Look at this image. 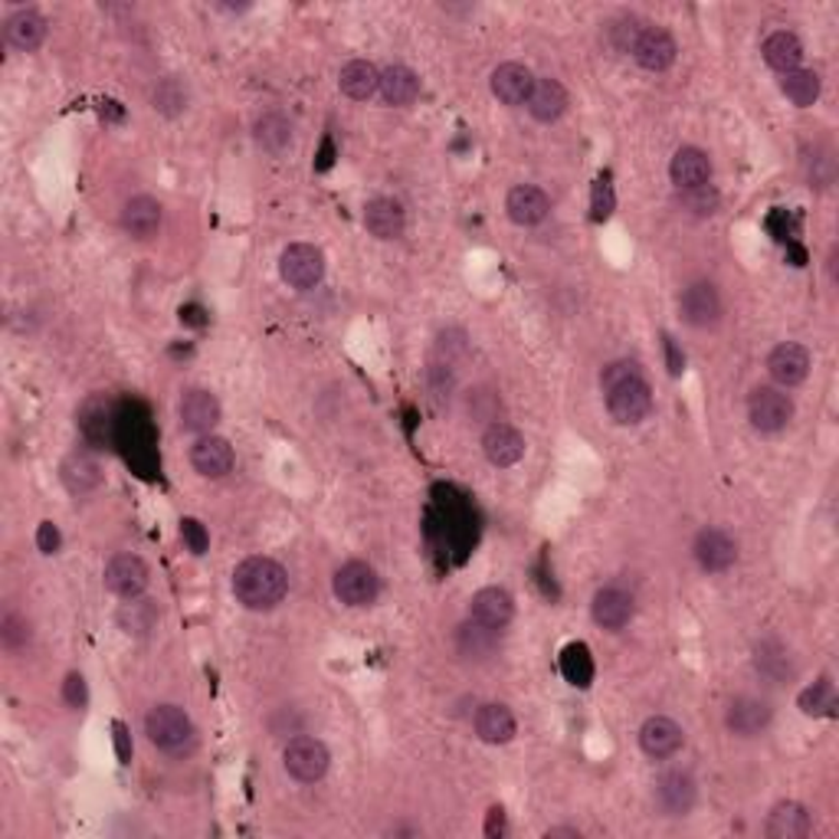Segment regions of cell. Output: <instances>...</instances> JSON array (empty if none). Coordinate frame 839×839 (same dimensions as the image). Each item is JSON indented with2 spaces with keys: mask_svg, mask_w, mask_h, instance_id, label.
Segmentation results:
<instances>
[{
  "mask_svg": "<svg viewBox=\"0 0 839 839\" xmlns=\"http://www.w3.org/2000/svg\"><path fill=\"white\" fill-rule=\"evenodd\" d=\"M679 312H682V322L692 325V328H715L721 322V295L712 282L698 279V282H689L679 295Z\"/></svg>",
  "mask_w": 839,
  "mask_h": 839,
  "instance_id": "obj_9",
  "label": "cell"
},
{
  "mask_svg": "<svg viewBox=\"0 0 839 839\" xmlns=\"http://www.w3.org/2000/svg\"><path fill=\"white\" fill-rule=\"evenodd\" d=\"M63 482L72 495H89L102 485V466L89 452H72L63 462Z\"/></svg>",
  "mask_w": 839,
  "mask_h": 839,
  "instance_id": "obj_33",
  "label": "cell"
},
{
  "mask_svg": "<svg viewBox=\"0 0 839 839\" xmlns=\"http://www.w3.org/2000/svg\"><path fill=\"white\" fill-rule=\"evenodd\" d=\"M489 86H492V96H495L502 105H512V109H515V105H525V102H528L532 86H535V76H532V69H528L525 63H502V66H495Z\"/></svg>",
  "mask_w": 839,
  "mask_h": 839,
  "instance_id": "obj_23",
  "label": "cell"
},
{
  "mask_svg": "<svg viewBox=\"0 0 839 839\" xmlns=\"http://www.w3.org/2000/svg\"><path fill=\"white\" fill-rule=\"evenodd\" d=\"M181 541L188 545V551L191 555H208V548H210V535H208V528L198 522V518H184L181 522Z\"/></svg>",
  "mask_w": 839,
  "mask_h": 839,
  "instance_id": "obj_46",
  "label": "cell"
},
{
  "mask_svg": "<svg viewBox=\"0 0 839 839\" xmlns=\"http://www.w3.org/2000/svg\"><path fill=\"white\" fill-rule=\"evenodd\" d=\"M685 745V731L675 718L669 715H649L642 725H639V748L646 758L652 761H665L672 754H679Z\"/></svg>",
  "mask_w": 839,
  "mask_h": 839,
  "instance_id": "obj_10",
  "label": "cell"
},
{
  "mask_svg": "<svg viewBox=\"0 0 839 839\" xmlns=\"http://www.w3.org/2000/svg\"><path fill=\"white\" fill-rule=\"evenodd\" d=\"M754 665H758V672L768 675V679H784V675L794 672L791 652H787L778 639H761V642L754 646Z\"/></svg>",
  "mask_w": 839,
  "mask_h": 839,
  "instance_id": "obj_41",
  "label": "cell"
},
{
  "mask_svg": "<svg viewBox=\"0 0 839 839\" xmlns=\"http://www.w3.org/2000/svg\"><path fill=\"white\" fill-rule=\"evenodd\" d=\"M112 741H115V754H119V761L122 764H132V731H128V725L125 721H112Z\"/></svg>",
  "mask_w": 839,
  "mask_h": 839,
  "instance_id": "obj_51",
  "label": "cell"
},
{
  "mask_svg": "<svg viewBox=\"0 0 839 839\" xmlns=\"http://www.w3.org/2000/svg\"><path fill=\"white\" fill-rule=\"evenodd\" d=\"M669 178L679 191H692V188H705L712 181V158L695 148V145H685L672 155L669 161Z\"/></svg>",
  "mask_w": 839,
  "mask_h": 839,
  "instance_id": "obj_24",
  "label": "cell"
},
{
  "mask_svg": "<svg viewBox=\"0 0 839 839\" xmlns=\"http://www.w3.org/2000/svg\"><path fill=\"white\" fill-rule=\"evenodd\" d=\"M512 617H515V601L505 588H482L469 601V620H476L482 627L502 633L512 624Z\"/></svg>",
  "mask_w": 839,
  "mask_h": 839,
  "instance_id": "obj_18",
  "label": "cell"
},
{
  "mask_svg": "<svg viewBox=\"0 0 839 839\" xmlns=\"http://www.w3.org/2000/svg\"><path fill=\"white\" fill-rule=\"evenodd\" d=\"M761 56H764V63H768L774 72L787 76V72H794V69L804 66V43H801V36L791 33V30H774V33H768V40L761 43Z\"/></svg>",
  "mask_w": 839,
  "mask_h": 839,
  "instance_id": "obj_29",
  "label": "cell"
},
{
  "mask_svg": "<svg viewBox=\"0 0 839 839\" xmlns=\"http://www.w3.org/2000/svg\"><path fill=\"white\" fill-rule=\"evenodd\" d=\"M505 213L518 226H538L551 213V198L535 184H518L505 198Z\"/></svg>",
  "mask_w": 839,
  "mask_h": 839,
  "instance_id": "obj_27",
  "label": "cell"
},
{
  "mask_svg": "<svg viewBox=\"0 0 839 839\" xmlns=\"http://www.w3.org/2000/svg\"><path fill=\"white\" fill-rule=\"evenodd\" d=\"M152 105H155V112H161V115H168V119L181 115V112L188 109V89H184V82H181L178 76L158 79V86L152 89Z\"/></svg>",
  "mask_w": 839,
  "mask_h": 839,
  "instance_id": "obj_42",
  "label": "cell"
},
{
  "mask_svg": "<svg viewBox=\"0 0 839 839\" xmlns=\"http://www.w3.org/2000/svg\"><path fill=\"white\" fill-rule=\"evenodd\" d=\"M279 276L289 289H315L325 279V253L312 243H289L279 256Z\"/></svg>",
  "mask_w": 839,
  "mask_h": 839,
  "instance_id": "obj_4",
  "label": "cell"
},
{
  "mask_svg": "<svg viewBox=\"0 0 839 839\" xmlns=\"http://www.w3.org/2000/svg\"><path fill=\"white\" fill-rule=\"evenodd\" d=\"M158 607H155V601H148V597H135V601H125L122 604V611H119V627L125 629L128 636H148L152 629L158 627Z\"/></svg>",
  "mask_w": 839,
  "mask_h": 839,
  "instance_id": "obj_39",
  "label": "cell"
},
{
  "mask_svg": "<svg viewBox=\"0 0 839 839\" xmlns=\"http://www.w3.org/2000/svg\"><path fill=\"white\" fill-rule=\"evenodd\" d=\"M499 646V629L482 627L476 620H466L462 627L456 629V649L466 656V659H485L492 656Z\"/></svg>",
  "mask_w": 839,
  "mask_h": 839,
  "instance_id": "obj_38",
  "label": "cell"
},
{
  "mask_svg": "<svg viewBox=\"0 0 839 839\" xmlns=\"http://www.w3.org/2000/svg\"><path fill=\"white\" fill-rule=\"evenodd\" d=\"M748 419L758 433H781L794 419V401L787 391L761 384L748 398Z\"/></svg>",
  "mask_w": 839,
  "mask_h": 839,
  "instance_id": "obj_7",
  "label": "cell"
},
{
  "mask_svg": "<svg viewBox=\"0 0 839 839\" xmlns=\"http://www.w3.org/2000/svg\"><path fill=\"white\" fill-rule=\"evenodd\" d=\"M178 423H181L184 433H194V436L213 433V426L220 423V401H216V394H210L204 388L184 391L181 404H178Z\"/></svg>",
  "mask_w": 839,
  "mask_h": 839,
  "instance_id": "obj_16",
  "label": "cell"
},
{
  "mask_svg": "<svg viewBox=\"0 0 839 839\" xmlns=\"http://www.w3.org/2000/svg\"><path fill=\"white\" fill-rule=\"evenodd\" d=\"M662 345H665V365H669V374H672V378H679V374L685 371V358H682V351L675 348L672 335H662Z\"/></svg>",
  "mask_w": 839,
  "mask_h": 839,
  "instance_id": "obj_53",
  "label": "cell"
},
{
  "mask_svg": "<svg viewBox=\"0 0 839 839\" xmlns=\"http://www.w3.org/2000/svg\"><path fill=\"white\" fill-rule=\"evenodd\" d=\"M561 675L574 689H588L594 682V656L588 642H568L561 649Z\"/></svg>",
  "mask_w": 839,
  "mask_h": 839,
  "instance_id": "obj_37",
  "label": "cell"
},
{
  "mask_svg": "<svg viewBox=\"0 0 839 839\" xmlns=\"http://www.w3.org/2000/svg\"><path fill=\"white\" fill-rule=\"evenodd\" d=\"M545 837H571V839H581V830H574V827H551Z\"/></svg>",
  "mask_w": 839,
  "mask_h": 839,
  "instance_id": "obj_54",
  "label": "cell"
},
{
  "mask_svg": "<svg viewBox=\"0 0 839 839\" xmlns=\"http://www.w3.org/2000/svg\"><path fill=\"white\" fill-rule=\"evenodd\" d=\"M814 830V817L804 804L797 801H781L774 804V810L768 814L764 834L771 839H804Z\"/></svg>",
  "mask_w": 839,
  "mask_h": 839,
  "instance_id": "obj_26",
  "label": "cell"
},
{
  "mask_svg": "<svg viewBox=\"0 0 839 839\" xmlns=\"http://www.w3.org/2000/svg\"><path fill=\"white\" fill-rule=\"evenodd\" d=\"M191 466L198 476L204 479H223L233 472L236 466V456H233V446L216 436V433H208V436H198V443L191 446Z\"/></svg>",
  "mask_w": 839,
  "mask_h": 839,
  "instance_id": "obj_19",
  "label": "cell"
},
{
  "mask_svg": "<svg viewBox=\"0 0 839 839\" xmlns=\"http://www.w3.org/2000/svg\"><path fill=\"white\" fill-rule=\"evenodd\" d=\"M46 33H49V23L40 10L33 7H20L13 10L7 20H3V36L13 49L20 53H36L43 43H46Z\"/></svg>",
  "mask_w": 839,
  "mask_h": 839,
  "instance_id": "obj_17",
  "label": "cell"
},
{
  "mask_svg": "<svg viewBox=\"0 0 839 839\" xmlns=\"http://www.w3.org/2000/svg\"><path fill=\"white\" fill-rule=\"evenodd\" d=\"M768 374L771 381L787 391V388H801L810 374V351L797 342H781L778 348H771L768 355Z\"/></svg>",
  "mask_w": 839,
  "mask_h": 839,
  "instance_id": "obj_11",
  "label": "cell"
},
{
  "mask_svg": "<svg viewBox=\"0 0 839 839\" xmlns=\"http://www.w3.org/2000/svg\"><path fill=\"white\" fill-rule=\"evenodd\" d=\"M604 401H607V414L620 426H636L652 414V388L646 384L642 374H633L627 381L607 388Z\"/></svg>",
  "mask_w": 839,
  "mask_h": 839,
  "instance_id": "obj_6",
  "label": "cell"
},
{
  "mask_svg": "<svg viewBox=\"0 0 839 839\" xmlns=\"http://www.w3.org/2000/svg\"><path fill=\"white\" fill-rule=\"evenodd\" d=\"M679 204L689 210V213H695V216H712L718 204H721V198H718V191L715 188H692V191H679Z\"/></svg>",
  "mask_w": 839,
  "mask_h": 839,
  "instance_id": "obj_44",
  "label": "cell"
},
{
  "mask_svg": "<svg viewBox=\"0 0 839 839\" xmlns=\"http://www.w3.org/2000/svg\"><path fill=\"white\" fill-rule=\"evenodd\" d=\"M102 578H105V588H109L115 597L135 601V597H145V591H148V584H152V568H148L138 555L122 551V555L109 558Z\"/></svg>",
  "mask_w": 839,
  "mask_h": 839,
  "instance_id": "obj_8",
  "label": "cell"
},
{
  "mask_svg": "<svg viewBox=\"0 0 839 839\" xmlns=\"http://www.w3.org/2000/svg\"><path fill=\"white\" fill-rule=\"evenodd\" d=\"M797 708H801L807 718L834 715V708H837V689H834V682L824 675V679H817L814 685H807V689L797 695Z\"/></svg>",
  "mask_w": 839,
  "mask_h": 839,
  "instance_id": "obj_40",
  "label": "cell"
},
{
  "mask_svg": "<svg viewBox=\"0 0 839 839\" xmlns=\"http://www.w3.org/2000/svg\"><path fill=\"white\" fill-rule=\"evenodd\" d=\"M482 452L492 466L508 469L515 462H522L525 456V436L512 426V423H489L482 433Z\"/></svg>",
  "mask_w": 839,
  "mask_h": 839,
  "instance_id": "obj_20",
  "label": "cell"
},
{
  "mask_svg": "<svg viewBox=\"0 0 839 839\" xmlns=\"http://www.w3.org/2000/svg\"><path fill=\"white\" fill-rule=\"evenodd\" d=\"M63 702H66L69 708H76V712L89 705V685H86L82 672H69V675H66V682H63Z\"/></svg>",
  "mask_w": 839,
  "mask_h": 839,
  "instance_id": "obj_47",
  "label": "cell"
},
{
  "mask_svg": "<svg viewBox=\"0 0 839 839\" xmlns=\"http://www.w3.org/2000/svg\"><path fill=\"white\" fill-rule=\"evenodd\" d=\"M774 718V708L764 698L754 695H738L728 708H725V728L735 738H758Z\"/></svg>",
  "mask_w": 839,
  "mask_h": 839,
  "instance_id": "obj_14",
  "label": "cell"
},
{
  "mask_svg": "<svg viewBox=\"0 0 839 839\" xmlns=\"http://www.w3.org/2000/svg\"><path fill=\"white\" fill-rule=\"evenodd\" d=\"M378 92H381V99H384L388 105L404 109V105L417 102L419 76L411 69V66L394 63V66L381 69V89H378Z\"/></svg>",
  "mask_w": 839,
  "mask_h": 839,
  "instance_id": "obj_32",
  "label": "cell"
},
{
  "mask_svg": "<svg viewBox=\"0 0 839 839\" xmlns=\"http://www.w3.org/2000/svg\"><path fill=\"white\" fill-rule=\"evenodd\" d=\"M289 594V574L279 561L253 555L246 561L236 564L233 571V597L253 611V614H266L276 611Z\"/></svg>",
  "mask_w": 839,
  "mask_h": 839,
  "instance_id": "obj_1",
  "label": "cell"
},
{
  "mask_svg": "<svg viewBox=\"0 0 839 839\" xmlns=\"http://www.w3.org/2000/svg\"><path fill=\"white\" fill-rule=\"evenodd\" d=\"M332 591L345 607H371L381 597V578L368 561H345L332 578Z\"/></svg>",
  "mask_w": 839,
  "mask_h": 839,
  "instance_id": "obj_5",
  "label": "cell"
},
{
  "mask_svg": "<svg viewBox=\"0 0 839 839\" xmlns=\"http://www.w3.org/2000/svg\"><path fill=\"white\" fill-rule=\"evenodd\" d=\"M633 59L646 69V72H665L675 56H679V46L672 40V33L665 26H646L639 30L636 43H633Z\"/></svg>",
  "mask_w": 839,
  "mask_h": 839,
  "instance_id": "obj_12",
  "label": "cell"
},
{
  "mask_svg": "<svg viewBox=\"0 0 839 839\" xmlns=\"http://www.w3.org/2000/svg\"><path fill=\"white\" fill-rule=\"evenodd\" d=\"M633 374H642V368L636 365V361H611L604 371H601V388L607 391V388H614V384H620V381H627Z\"/></svg>",
  "mask_w": 839,
  "mask_h": 839,
  "instance_id": "obj_49",
  "label": "cell"
},
{
  "mask_svg": "<svg viewBox=\"0 0 839 839\" xmlns=\"http://www.w3.org/2000/svg\"><path fill=\"white\" fill-rule=\"evenodd\" d=\"M365 226L378 239H401L407 230V213L394 198H374L365 208Z\"/></svg>",
  "mask_w": 839,
  "mask_h": 839,
  "instance_id": "obj_30",
  "label": "cell"
},
{
  "mask_svg": "<svg viewBox=\"0 0 839 839\" xmlns=\"http://www.w3.org/2000/svg\"><path fill=\"white\" fill-rule=\"evenodd\" d=\"M656 807L662 810V817H689V810L695 807L698 787L692 781V774L685 771H665L656 781Z\"/></svg>",
  "mask_w": 839,
  "mask_h": 839,
  "instance_id": "obj_15",
  "label": "cell"
},
{
  "mask_svg": "<svg viewBox=\"0 0 839 839\" xmlns=\"http://www.w3.org/2000/svg\"><path fill=\"white\" fill-rule=\"evenodd\" d=\"M253 138L262 152L282 155L292 145V122L282 112H262L253 125Z\"/></svg>",
  "mask_w": 839,
  "mask_h": 839,
  "instance_id": "obj_35",
  "label": "cell"
},
{
  "mask_svg": "<svg viewBox=\"0 0 839 839\" xmlns=\"http://www.w3.org/2000/svg\"><path fill=\"white\" fill-rule=\"evenodd\" d=\"M482 834H485L489 839L508 837V817H505V810H502V807H489Z\"/></svg>",
  "mask_w": 839,
  "mask_h": 839,
  "instance_id": "obj_52",
  "label": "cell"
},
{
  "mask_svg": "<svg viewBox=\"0 0 839 839\" xmlns=\"http://www.w3.org/2000/svg\"><path fill=\"white\" fill-rule=\"evenodd\" d=\"M830 279L837 282V249L830 253Z\"/></svg>",
  "mask_w": 839,
  "mask_h": 839,
  "instance_id": "obj_55",
  "label": "cell"
},
{
  "mask_svg": "<svg viewBox=\"0 0 839 839\" xmlns=\"http://www.w3.org/2000/svg\"><path fill=\"white\" fill-rule=\"evenodd\" d=\"M119 223L132 239H152V236H158V230L165 223V208L152 194H138V198L125 201Z\"/></svg>",
  "mask_w": 839,
  "mask_h": 839,
  "instance_id": "obj_22",
  "label": "cell"
},
{
  "mask_svg": "<svg viewBox=\"0 0 839 839\" xmlns=\"http://www.w3.org/2000/svg\"><path fill=\"white\" fill-rule=\"evenodd\" d=\"M781 92L787 96V102H794L797 109H810V105H817V99H820V92H824V82H820V76L814 72V69H794V72H787L784 79H781Z\"/></svg>",
  "mask_w": 839,
  "mask_h": 839,
  "instance_id": "obj_36",
  "label": "cell"
},
{
  "mask_svg": "<svg viewBox=\"0 0 839 839\" xmlns=\"http://www.w3.org/2000/svg\"><path fill=\"white\" fill-rule=\"evenodd\" d=\"M282 768L292 781L299 784H315L328 774L332 768V751L325 748V741L312 738V735H299L282 748Z\"/></svg>",
  "mask_w": 839,
  "mask_h": 839,
  "instance_id": "obj_3",
  "label": "cell"
},
{
  "mask_svg": "<svg viewBox=\"0 0 839 839\" xmlns=\"http://www.w3.org/2000/svg\"><path fill=\"white\" fill-rule=\"evenodd\" d=\"M633 614H636L633 594L624 591V588H617V584L601 588V591L594 594V601H591V617H594V624L611 629V633L627 627L629 620H633Z\"/></svg>",
  "mask_w": 839,
  "mask_h": 839,
  "instance_id": "obj_21",
  "label": "cell"
},
{
  "mask_svg": "<svg viewBox=\"0 0 839 839\" xmlns=\"http://www.w3.org/2000/svg\"><path fill=\"white\" fill-rule=\"evenodd\" d=\"M472 728H476L479 741H485V745H508L515 738V731H518V721H515L508 705L489 702V705L476 708Z\"/></svg>",
  "mask_w": 839,
  "mask_h": 839,
  "instance_id": "obj_28",
  "label": "cell"
},
{
  "mask_svg": "<svg viewBox=\"0 0 839 839\" xmlns=\"http://www.w3.org/2000/svg\"><path fill=\"white\" fill-rule=\"evenodd\" d=\"M36 548H40V555H56V551L63 548V535H59V528H56L53 522H40V528H36Z\"/></svg>",
  "mask_w": 839,
  "mask_h": 839,
  "instance_id": "obj_50",
  "label": "cell"
},
{
  "mask_svg": "<svg viewBox=\"0 0 839 839\" xmlns=\"http://www.w3.org/2000/svg\"><path fill=\"white\" fill-rule=\"evenodd\" d=\"M692 555H695V561H698L702 571L721 574V571L735 568V561H738V545H735V538H731L728 532H721V528H702V532L695 535Z\"/></svg>",
  "mask_w": 839,
  "mask_h": 839,
  "instance_id": "obj_13",
  "label": "cell"
},
{
  "mask_svg": "<svg viewBox=\"0 0 839 839\" xmlns=\"http://www.w3.org/2000/svg\"><path fill=\"white\" fill-rule=\"evenodd\" d=\"M568 89L558 82V79H551V76H545V79H535V86H532V96H528V115L535 119V122H541V125H551V122H558L564 112H568Z\"/></svg>",
  "mask_w": 839,
  "mask_h": 839,
  "instance_id": "obj_25",
  "label": "cell"
},
{
  "mask_svg": "<svg viewBox=\"0 0 839 839\" xmlns=\"http://www.w3.org/2000/svg\"><path fill=\"white\" fill-rule=\"evenodd\" d=\"M79 429L89 443H105L112 439V429H115V407L109 398H89L82 407H79Z\"/></svg>",
  "mask_w": 839,
  "mask_h": 839,
  "instance_id": "obj_34",
  "label": "cell"
},
{
  "mask_svg": "<svg viewBox=\"0 0 839 839\" xmlns=\"http://www.w3.org/2000/svg\"><path fill=\"white\" fill-rule=\"evenodd\" d=\"M614 210H617L614 181H611V175H601L594 181V194H591V216H594V223H604V220H611Z\"/></svg>",
  "mask_w": 839,
  "mask_h": 839,
  "instance_id": "obj_43",
  "label": "cell"
},
{
  "mask_svg": "<svg viewBox=\"0 0 839 839\" xmlns=\"http://www.w3.org/2000/svg\"><path fill=\"white\" fill-rule=\"evenodd\" d=\"M338 86L348 99L355 102H368L378 89H381V69L368 59H351L342 66V76H338Z\"/></svg>",
  "mask_w": 839,
  "mask_h": 839,
  "instance_id": "obj_31",
  "label": "cell"
},
{
  "mask_svg": "<svg viewBox=\"0 0 839 839\" xmlns=\"http://www.w3.org/2000/svg\"><path fill=\"white\" fill-rule=\"evenodd\" d=\"M607 33H611L614 49L629 53V49H633V43H636V36H639V26H636V20H617V23H611V26H607Z\"/></svg>",
  "mask_w": 839,
  "mask_h": 839,
  "instance_id": "obj_48",
  "label": "cell"
},
{
  "mask_svg": "<svg viewBox=\"0 0 839 839\" xmlns=\"http://www.w3.org/2000/svg\"><path fill=\"white\" fill-rule=\"evenodd\" d=\"M30 636H33V629H30V620H26V617H20V614H7V617H3V624H0V639H3V646H7L10 652H20V649L30 642Z\"/></svg>",
  "mask_w": 839,
  "mask_h": 839,
  "instance_id": "obj_45",
  "label": "cell"
},
{
  "mask_svg": "<svg viewBox=\"0 0 839 839\" xmlns=\"http://www.w3.org/2000/svg\"><path fill=\"white\" fill-rule=\"evenodd\" d=\"M145 735L148 741L158 748V751H168V754H181L194 745V721L191 715L181 708V705H171V702H161L155 705L148 715H145Z\"/></svg>",
  "mask_w": 839,
  "mask_h": 839,
  "instance_id": "obj_2",
  "label": "cell"
}]
</instances>
